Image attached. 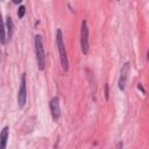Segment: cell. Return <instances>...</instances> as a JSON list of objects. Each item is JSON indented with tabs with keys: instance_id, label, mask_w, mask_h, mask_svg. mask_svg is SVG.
<instances>
[{
	"instance_id": "6da1fadb",
	"label": "cell",
	"mask_w": 149,
	"mask_h": 149,
	"mask_svg": "<svg viewBox=\"0 0 149 149\" xmlns=\"http://www.w3.org/2000/svg\"><path fill=\"white\" fill-rule=\"evenodd\" d=\"M34 45H35V55H36V61H37V68H38V70L43 71L45 69L47 57H45V52H44L42 35H40V34L35 35V37H34Z\"/></svg>"
},
{
	"instance_id": "7a4b0ae2",
	"label": "cell",
	"mask_w": 149,
	"mask_h": 149,
	"mask_svg": "<svg viewBox=\"0 0 149 149\" xmlns=\"http://www.w3.org/2000/svg\"><path fill=\"white\" fill-rule=\"evenodd\" d=\"M56 45H57V49L59 52L62 69H63V71L68 72L69 71V59H68V54H66V49H65V44H64V40H63V34L59 28L56 30Z\"/></svg>"
},
{
	"instance_id": "3957f363",
	"label": "cell",
	"mask_w": 149,
	"mask_h": 149,
	"mask_svg": "<svg viewBox=\"0 0 149 149\" xmlns=\"http://www.w3.org/2000/svg\"><path fill=\"white\" fill-rule=\"evenodd\" d=\"M80 49L84 55L88 54L90 49V43H88V27H87V21L83 20L81 21V27H80Z\"/></svg>"
},
{
	"instance_id": "277c9868",
	"label": "cell",
	"mask_w": 149,
	"mask_h": 149,
	"mask_svg": "<svg viewBox=\"0 0 149 149\" xmlns=\"http://www.w3.org/2000/svg\"><path fill=\"white\" fill-rule=\"evenodd\" d=\"M26 72L22 73L21 76V84L19 87L17 92V106L20 108H23L27 101V81H26Z\"/></svg>"
},
{
	"instance_id": "5b68a950",
	"label": "cell",
	"mask_w": 149,
	"mask_h": 149,
	"mask_svg": "<svg viewBox=\"0 0 149 149\" xmlns=\"http://www.w3.org/2000/svg\"><path fill=\"white\" fill-rule=\"evenodd\" d=\"M129 71H130V63L126 62L121 68V72H120L119 81H118V87L121 91H125V88H126V83H127V78H128Z\"/></svg>"
},
{
	"instance_id": "8992f818",
	"label": "cell",
	"mask_w": 149,
	"mask_h": 149,
	"mask_svg": "<svg viewBox=\"0 0 149 149\" xmlns=\"http://www.w3.org/2000/svg\"><path fill=\"white\" fill-rule=\"evenodd\" d=\"M49 106H50V112H51V116H52V120L56 122L59 120L61 118V107H59V98L56 95V97H52L50 102H49Z\"/></svg>"
},
{
	"instance_id": "52a82bcc",
	"label": "cell",
	"mask_w": 149,
	"mask_h": 149,
	"mask_svg": "<svg viewBox=\"0 0 149 149\" xmlns=\"http://www.w3.org/2000/svg\"><path fill=\"white\" fill-rule=\"evenodd\" d=\"M5 24H6V31H7V40H12L13 34H14V22L12 20V17L8 15L5 19Z\"/></svg>"
},
{
	"instance_id": "ba28073f",
	"label": "cell",
	"mask_w": 149,
	"mask_h": 149,
	"mask_svg": "<svg viewBox=\"0 0 149 149\" xmlns=\"http://www.w3.org/2000/svg\"><path fill=\"white\" fill-rule=\"evenodd\" d=\"M8 137H9V127L5 126L1 130L0 134V143H1V149H6L7 147V142H8Z\"/></svg>"
},
{
	"instance_id": "9c48e42d",
	"label": "cell",
	"mask_w": 149,
	"mask_h": 149,
	"mask_svg": "<svg viewBox=\"0 0 149 149\" xmlns=\"http://www.w3.org/2000/svg\"><path fill=\"white\" fill-rule=\"evenodd\" d=\"M24 13H26V7L23 5L19 6V9H17V17L19 19H22L24 16Z\"/></svg>"
},
{
	"instance_id": "30bf717a",
	"label": "cell",
	"mask_w": 149,
	"mask_h": 149,
	"mask_svg": "<svg viewBox=\"0 0 149 149\" xmlns=\"http://www.w3.org/2000/svg\"><path fill=\"white\" fill-rule=\"evenodd\" d=\"M105 99H106V100L109 99V86H108L107 83L105 84Z\"/></svg>"
},
{
	"instance_id": "8fae6325",
	"label": "cell",
	"mask_w": 149,
	"mask_h": 149,
	"mask_svg": "<svg viewBox=\"0 0 149 149\" xmlns=\"http://www.w3.org/2000/svg\"><path fill=\"white\" fill-rule=\"evenodd\" d=\"M137 88H139V90H141V91H142V93H146V91H144V88H143L142 84H139V85H137Z\"/></svg>"
},
{
	"instance_id": "7c38bea8",
	"label": "cell",
	"mask_w": 149,
	"mask_h": 149,
	"mask_svg": "<svg viewBox=\"0 0 149 149\" xmlns=\"http://www.w3.org/2000/svg\"><path fill=\"white\" fill-rule=\"evenodd\" d=\"M13 1V3H15V5H19V3H21L23 0H12Z\"/></svg>"
},
{
	"instance_id": "4fadbf2b",
	"label": "cell",
	"mask_w": 149,
	"mask_h": 149,
	"mask_svg": "<svg viewBox=\"0 0 149 149\" xmlns=\"http://www.w3.org/2000/svg\"><path fill=\"white\" fill-rule=\"evenodd\" d=\"M116 147H122V142H119V143L116 144Z\"/></svg>"
},
{
	"instance_id": "5bb4252c",
	"label": "cell",
	"mask_w": 149,
	"mask_h": 149,
	"mask_svg": "<svg viewBox=\"0 0 149 149\" xmlns=\"http://www.w3.org/2000/svg\"><path fill=\"white\" fill-rule=\"evenodd\" d=\"M147 61H149V49H148V52H147Z\"/></svg>"
},
{
	"instance_id": "9a60e30c",
	"label": "cell",
	"mask_w": 149,
	"mask_h": 149,
	"mask_svg": "<svg viewBox=\"0 0 149 149\" xmlns=\"http://www.w3.org/2000/svg\"><path fill=\"white\" fill-rule=\"evenodd\" d=\"M116 1H121V0H116Z\"/></svg>"
},
{
	"instance_id": "2e32d148",
	"label": "cell",
	"mask_w": 149,
	"mask_h": 149,
	"mask_svg": "<svg viewBox=\"0 0 149 149\" xmlns=\"http://www.w3.org/2000/svg\"><path fill=\"white\" fill-rule=\"evenodd\" d=\"M1 1H3V0H1Z\"/></svg>"
}]
</instances>
